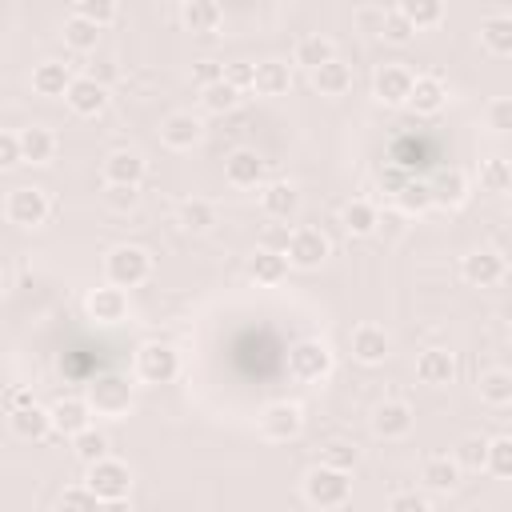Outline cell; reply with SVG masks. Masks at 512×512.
I'll return each instance as SVG.
<instances>
[{
	"mask_svg": "<svg viewBox=\"0 0 512 512\" xmlns=\"http://www.w3.org/2000/svg\"><path fill=\"white\" fill-rule=\"evenodd\" d=\"M84 400H88L92 416H108V420H120V416H128V412H132V404H136V392H132V384H128L124 376H116V372H104V376L88 380V392H84Z\"/></svg>",
	"mask_w": 512,
	"mask_h": 512,
	"instance_id": "1",
	"label": "cell"
},
{
	"mask_svg": "<svg viewBox=\"0 0 512 512\" xmlns=\"http://www.w3.org/2000/svg\"><path fill=\"white\" fill-rule=\"evenodd\" d=\"M152 276V256L140 244H116L104 256V280L116 288H136Z\"/></svg>",
	"mask_w": 512,
	"mask_h": 512,
	"instance_id": "2",
	"label": "cell"
},
{
	"mask_svg": "<svg viewBox=\"0 0 512 512\" xmlns=\"http://www.w3.org/2000/svg\"><path fill=\"white\" fill-rule=\"evenodd\" d=\"M348 496H352V472L316 464L304 476V500L316 508H340V504H348Z\"/></svg>",
	"mask_w": 512,
	"mask_h": 512,
	"instance_id": "3",
	"label": "cell"
},
{
	"mask_svg": "<svg viewBox=\"0 0 512 512\" xmlns=\"http://www.w3.org/2000/svg\"><path fill=\"white\" fill-rule=\"evenodd\" d=\"M288 372L300 380V384H316L332 372V348L316 336H304L288 348Z\"/></svg>",
	"mask_w": 512,
	"mask_h": 512,
	"instance_id": "4",
	"label": "cell"
},
{
	"mask_svg": "<svg viewBox=\"0 0 512 512\" xmlns=\"http://www.w3.org/2000/svg\"><path fill=\"white\" fill-rule=\"evenodd\" d=\"M136 380L144 384H172L180 376V352L172 344H160V340H148L136 348Z\"/></svg>",
	"mask_w": 512,
	"mask_h": 512,
	"instance_id": "5",
	"label": "cell"
},
{
	"mask_svg": "<svg viewBox=\"0 0 512 512\" xmlns=\"http://www.w3.org/2000/svg\"><path fill=\"white\" fill-rule=\"evenodd\" d=\"M48 212H52L48 192H44V188H32V184L12 188L8 200H4V216H8V224H16V228H40V224L48 220Z\"/></svg>",
	"mask_w": 512,
	"mask_h": 512,
	"instance_id": "6",
	"label": "cell"
},
{
	"mask_svg": "<svg viewBox=\"0 0 512 512\" xmlns=\"http://www.w3.org/2000/svg\"><path fill=\"white\" fill-rule=\"evenodd\" d=\"M304 432V408L296 400H272L260 412V436L272 444H288Z\"/></svg>",
	"mask_w": 512,
	"mask_h": 512,
	"instance_id": "7",
	"label": "cell"
},
{
	"mask_svg": "<svg viewBox=\"0 0 512 512\" xmlns=\"http://www.w3.org/2000/svg\"><path fill=\"white\" fill-rule=\"evenodd\" d=\"M328 252H332L328 236L320 228H308V224L304 228H292L288 240H284V256H288L292 268H320L328 260Z\"/></svg>",
	"mask_w": 512,
	"mask_h": 512,
	"instance_id": "8",
	"label": "cell"
},
{
	"mask_svg": "<svg viewBox=\"0 0 512 512\" xmlns=\"http://www.w3.org/2000/svg\"><path fill=\"white\" fill-rule=\"evenodd\" d=\"M100 500H128V488H132V468L116 456L100 460L88 468V480H84Z\"/></svg>",
	"mask_w": 512,
	"mask_h": 512,
	"instance_id": "9",
	"label": "cell"
},
{
	"mask_svg": "<svg viewBox=\"0 0 512 512\" xmlns=\"http://www.w3.org/2000/svg\"><path fill=\"white\" fill-rule=\"evenodd\" d=\"M412 84H416V76H412L404 64H380L376 76H372V96H376L380 104L396 108V104H408Z\"/></svg>",
	"mask_w": 512,
	"mask_h": 512,
	"instance_id": "10",
	"label": "cell"
},
{
	"mask_svg": "<svg viewBox=\"0 0 512 512\" xmlns=\"http://www.w3.org/2000/svg\"><path fill=\"white\" fill-rule=\"evenodd\" d=\"M84 312L96 320V324H120L128 316V292L116 288V284H100L84 296Z\"/></svg>",
	"mask_w": 512,
	"mask_h": 512,
	"instance_id": "11",
	"label": "cell"
},
{
	"mask_svg": "<svg viewBox=\"0 0 512 512\" xmlns=\"http://www.w3.org/2000/svg\"><path fill=\"white\" fill-rule=\"evenodd\" d=\"M412 424H416V416H412V408L404 400H380L372 408V432L380 440H404L412 432Z\"/></svg>",
	"mask_w": 512,
	"mask_h": 512,
	"instance_id": "12",
	"label": "cell"
},
{
	"mask_svg": "<svg viewBox=\"0 0 512 512\" xmlns=\"http://www.w3.org/2000/svg\"><path fill=\"white\" fill-rule=\"evenodd\" d=\"M460 276L468 284H476V288H492V284L504 280V256L492 252V248H476V252H468L460 260Z\"/></svg>",
	"mask_w": 512,
	"mask_h": 512,
	"instance_id": "13",
	"label": "cell"
},
{
	"mask_svg": "<svg viewBox=\"0 0 512 512\" xmlns=\"http://www.w3.org/2000/svg\"><path fill=\"white\" fill-rule=\"evenodd\" d=\"M200 136H204V124H200V116H192V112H168V116L160 120V140H164L168 148H176V152L196 148Z\"/></svg>",
	"mask_w": 512,
	"mask_h": 512,
	"instance_id": "14",
	"label": "cell"
},
{
	"mask_svg": "<svg viewBox=\"0 0 512 512\" xmlns=\"http://www.w3.org/2000/svg\"><path fill=\"white\" fill-rule=\"evenodd\" d=\"M144 156L136 148H116L104 156V184H128V188H140L144 180Z\"/></svg>",
	"mask_w": 512,
	"mask_h": 512,
	"instance_id": "15",
	"label": "cell"
},
{
	"mask_svg": "<svg viewBox=\"0 0 512 512\" xmlns=\"http://www.w3.org/2000/svg\"><path fill=\"white\" fill-rule=\"evenodd\" d=\"M388 352H392V336L380 328V324H360V328H352V356L360 360V364H384L388 360Z\"/></svg>",
	"mask_w": 512,
	"mask_h": 512,
	"instance_id": "16",
	"label": "cell"
},
{
	"mask_svg": "<svg viewBox=\"0 0 512 512\" xmlns=\"http://www.w3.org/2000/svg\"><path fill=\"white\" fill-rule=\"evenodd\" d=\"M48 412H52V424L60 436H80L84 428H92V408L84 396H60V400H52Z\"/></svg>",
	"mask_w": 512,
	"mask_h": 512,
	"instance_id": "17",
	"label": "cell"
},
{
	"mask_svg": "<svg viewBox=\"0 0 512 512\" xmlns=\"http://www.w3.org/2000/svg\"><path fill=\"white\" fill-rule=\"evenodd\" d=\"M224 180H228L232 188H256V184L264 180V156L252 152V148L228 152V160H224Z\"/></svg>",
	"mask_w": 512,
	"mask_h": 512,
	"instance_id": "18",
	"label": "cell"
},
{
	"mask_svg": "<svg viewBox=\"0 0 512 512\" xmlns=\"http://www.w3.org/2000/svg\"><path fill=\"white\" fill-rule=\"evenodd\" d=\"M452 376H456V356L448 348H424L416 356V380L420 384L444 388V384H452Z\"/></svg>",
	"mask_w": 512,
	"mask_h": 512,
	"instance_id": "19",
	"label": "cell"
},
{
	"mask_svg": "<svg viewBox=\"0 0 512 512\" xmlns=\"http://www.w3.org/2000/svg\"><path fill=\"white\" fill-rule=\"evenodd\" d=\"M64 100H68V108H72L76 116H100V112H104V104H108V88H104V84H96L92 76H76Z\"/></svg>",
	"mask_w": 512,
	"mask_h": 512,
	"instance_id": "20",
	"label": "cell"
},
{
	"mask_svg": "<svg viewBox=\"0 0 512 512\" xmlns=\"http://www.w3.org/2000/svg\"><path fill=\"white\" fill-rule=\"evenodd\" d=\"M72 68L64 64V60H40L36 68H32V88L40 92V96H68V88H72Z\"/></svg>",
	"mask_w": 512,
	"mask_h": 512,
	"instance_id": "21",
	"label": "cell"
},
{
	"mask_svg": "<svg viewBox=\"0 0 512 512\" xmlns=\"http://www.w3.org/2000/svg\"><path fill=\"white\" fill-rule=\"evenodd\" d=\"M408 104L420 112V116H436L444 104H448V84L440 80V76H432V72H424V76H416V84H412V96H408Z\"/></svg>",
	"mask_w": 512,
	"mask_h": 512,
	"instance_id": "22",
	"label": "cell"
},
{
	"mask_svg": "<svg viewBox=\"0 0 512 512\" xmlns=\"http://www.w3.org/2000/svg\"><path fill=\"white\" fill-rule=\"evenodd\" d=\"M428 188H432V204H436V208H456V204L468 200V176H464L460 168L436 172V176L428 180Z\"/></svg>",
	"mask_w": 512,
	"mask_h": 512,
	"instance_id": "23",
	"label": "cell"
},
{
	"mask_svg": "<svg viewBox=\"0 0 512 512\" xmlns=\"http://www.w3.org/2000/svg\"><path fill=\"white\" fill-rule=\"evenodd\" d=\"M260 204H264V212H268L272 220H288V216H296V208H300V188H296L292 180H272V184H264Z\"/></svg>",
	"mask_w": 512,
	"mask_h": 512,
	"instance_id": "24",
	"label": "cell"
},
{
	"mask_svg": "<svg viewBox=\"0 0 512 512\" xmlns=\"http://www.w3.org/2000/svg\"><path fill=\"white\" fill-rule=\"evenodd\" d=\"M8 428H12L20 440H44L48 432H56L52 412H48V408H40V404H28V408L12 412V416H8Z\"/></svg>",
	"mask_w": 512,
	"mask_h": 512,
	"instance_id": "25",
	"label": "cell"
},
{
	"mask_svg": "<svg viewBox=\"0 0 512 512\" xmlns=\"http://www.w3.org/2000/svg\"><path fill=\"white\" fill-rule=\"evenodd\" d=\"M292 60H296L300 68H308V76H312L316 68H324L328 60H336V48H332V40H328V36H320V32H308V36H300V40H296V48H292Z\"/></svg>",
	"mask_w": 512,
	"mask_h": 512,
	"instance_id": "26",
	"label": "cell"
},
{
	"mask_svg": "<svg viewBox=\"0 0 512 512\" xmlns=\"http://www.w3.org/2000/svg\"><path fill=\"white\" fill-rule=\"evenodd\" d=\"M224 20V8L216 0H184L180 4V24L188 32H216Z\"/></svg>",
	"mask_w": 512,
	"mask_h": 512,
	"instance_id": "27",
	"label": "cell"
},
{
	"mask_svg": "<svg viewBox=\"0 0 512 512\" xmlns=\"http://www.w3.org/2000/svg\"><path fill=\"white\" fill-rule=\"evenodd\" d=\"M248 276H252L256 284H280V280L288 276V256L276 252V248H256V252L248 256Z\"/></svg>",
	"mask_w": 512,
	"mask_h": 512,
	"instance_id": "28",
	"label": "cell"
},
{
	"mask_svg": "<svg viewBox=\"0 0 512 512\" xmlns=\"http://www.w3.org/2000/svg\"><path fill=\"white\" fill-rule=\"evenodd\" d=\"M480 44L492 56H512V16H504V12L484 16L480 20Z\"/></svg>",
	"mask_w": 512,
	"mask_h": 512,
	"instance_id": "29",
	"label": "cell"
},
{
	"mask_svg": "<svg viewBox=\"0 0 512 512\" xmlns=\"http://www.w3.org/2000/svg\"><path fill=\"white\" fill-rule=\"evenodd\" d=\"M312 88H316L320 96H344V92L352 88V68L336 56V60H328L324 68L312 72Z\"/></svg>",
	"mask_w": 512,
	"mask_h": 512,
	"instance_id": "30",
	"label": "cell"
},
{
	"mask_svg": "<svg viewBox=\"0 0 512 512\" xmlns=\"http://www.w3.org/2000/svg\"><path fill=\"white\" fill-rule=\"evenodd\" d=\"M20 148H24L28 164H48L56 156V136L44 124H28V128H20Z\"/></svg>",
	"mask_w": 512,
	"mask_h": 512,
	"instance_id": "31",
	"label": "cell"
},
{
	"mask_svg": "<svg viewBox=\"0 0 512 512\" xmlns=\"http://www.w3.org/2000/svg\"><path fill=\"white\" fill-rule=\"evenodd\" d=\"M420 480H424V488H432V492H452V488L460 484V464H456L452 456H432V460H424Z\"/></svg>",
	"mask_w": 512,
	"mask_h": 512,
	"instance_id": "32",
	"label": "cell"
},
{
	"mask_svg": "<svg viewBox=\"0 0 512 512\" xmlns=\"http://www.w3.org/2000/svg\"><path fill=\"white\" fill-rule=\"evenodd\" d=\"M340 224H344L352 236H372L376 224H380V208L368 204V200H348V204L340 208Z\"/></svg>",
	"mask_w": 512,
	"mask_h": 512,
	"instance_id": "33",
	"label": "cell"
},
{
	"mask_svg": "<svg viewBox=\"0 0 512 512\" xmlns=\"http://www.w3.org/2000/svg\"><path fill=\"white\" fill-rule=\"evenodd\" d=\"M476 392H480V400L492 404V408L512 404V372H508V368H488V372H480Z\"/></svg>",
	"mask_w": 512,
	"mask_h": 512,
	"instance_id": "34",
	"label": "cell"
},
{
	"mask_svg": "<svg viewBox=\"0 0 512 512\" xmlns=\"http://www.w3.org/2000/svg\"><path fill=\"white\" fill-rule=\"evenodd\" d=\"M292 84V68L284 60H260L256 64V92L260 96H284Z\"/></svg>",
	"mask_w": 512,
	"mask_h": 512,
	"instance_id": "35",
	"label": "cell"
},
{
	"mask_svg": "<svg viewBox=\"0 0 512 512\" xmlns=\"http://www.w3.org/2000/svg\"><path fill=\"white\" fill-rule=\"evenodd\" d=\"M60 36H64V44H68L72 52H92V48H96V40H100V28H96L92 20H84V16H76V12H68V16H64Z\"/></svg>",
	"mask_w": 512,
	"mask_h": 512,
	"instance_id": "36",
	"label": "cell"
},
{
	"mask_svg": "<svg viewBox=\"0 0 512 512\" xmlns=\"http://www.w3.org/2000/svg\"><path fill=\"white\" fill-rule=\"evenodd\" d=\"M72 456L80 460V464H100V460H108V436L100 432V428H84L80 436H72Z\"/></svg>",
	"mask_w": 512,
	"mask_h": 512,
	"instance_id": "37",
	"label": "cell"
},
{
	"mask_svg": "<svg viewBox=\"0 0 512 512\" xmlns=\"http://www.w3.org/2000/svg\"><path fill=\"white\" fill-rule=\"evenodd\" d=\"M176 220H180V228H184V232H208V228L216 224V208H212L208 200L192 196V200H184V204H180Z\"/></svg>",
	"mask_w": 512,
	"mask_h": 512,
	"instance_id": "38",
	"label": "cell"
},
{
	"mask_svg": "<svg viewBox=\"0 0 512 512\" xmlns=\"http://www.w3.org/2000/svg\"><path fill=\"white\" fill-rule=\"evenodd\" d=\"M404 16H408V24L420 32V28H436L440 20H444V4L440 0H404V4H396Z\"/></svg>",
	"mask_w": 512,
	"mask_h": 512,
	"instance_id": "39",
	"label": "cell"
},
{
	"mask_svg": "<svg viewBox=\"0 0 512 512\" xmlns=\"http://www.w3.org/2000/svg\"><path fill=\"white\" fill-rule=\"evenodd\" d=\"M240 96L244 92H236L228 80H220V84H208V88H200V104L208 108V112H216V116H224V112H232L236 104H240Z\"/></svg>",
	"mask_w": 512,
	"mask_h": 512,
	"instance_id": "40",
	"label": "cell"
},
{
	"mask_svg": "<svg viewBox=\"0 0 512 512\" xmlns=\"http://www.w3.org/2000/svg\"><path fill=\"white\" fill-rule=\"evenodd\" d=\"M396 208H400L404 216H420V212L436 208V204H432V188H428V180H416V176H412V184L396 196Z\"/></svg>",
	"mask_w": 512,
	"mask_h": 512,
	"instance_id": "41",
	"label": "cell"
},
{
	"mask_svg": "<svg viewBox=\"0 0 512 512\" xmlns=\"http://www.w3.org/2000/svg\"><path fill=\"white\" fill-rule=\"evenodd\" d=\"M104 500L88 488V484H76V488H64L60 500H56V512H100Z\"/></svg>",
	"mask_w": 512,
	"mask_h": 512,
	"instance_id": "42",
	"label": "cell"
},
{
	"mask_svg": "<svg viewBox=\"0 0 512 512\" xmlns=\"http://www.w3.org/2000/svg\"><path fill=\"white\" fill-rule=\"evenodd\" d=\"M320 464L328 468H340V472H352L360 464V448L352 440H328L324 452H320Z\"/></svg>",
	"mask_w": 512,
	"mask_h": 512,
	"instance_id": "43",
	"label": "cell"
},
{
	"mask_svg": "<svg viewBox=\"0 0 512 512\" xmlns=\"http://www.w3.org/2000/svg\"><path fill=\"white\" fill-rule=\"evenodd\" d=\"M496 480H512V436H496L488 440V464H484Z\"/></svg>",
	"mask_w": 512,
	"mask_h": 512,
	"instance_id": "44",
	"label": "cell"
},
{
	"mask_svg": "<svg viewBox=\"0 0 512 512\" xmlns=\"http://www.w3.org/2000/svg\"><path fill=\"white\" fill-rule=\"evenodd\" d=\"M452 460L460 464V468H484L488 464V440L484 436H464L460 444H456V452H452Z\"/></svg>",
	"mask_w": 512,
	"mask_h": 512,
	"instance_id": "45",
	"label": "cell"
},
{
	"mask_svg": "<svg viewBox=\"0 0 512 512\" xmlns=\"http://www.w3.org/2000/svg\"><path fill=\"white\" fill-rule=\"evenodd\" d=\"M480 184H484L488 192H512V168H508V160H500V156L484 160V168H480Z\"/></svg>",
	"mask_w": 512,
	"mask_h": 512,
	"instance_id": "46",
	"label": "cell"
},
{
	"mask_svg": "<svg viewBox=\"0 0 512 512\" xmlns=\"http://www.w3.org/2000/svg\"><path fill=\"white\" fill-rule=\"evenodd\" d=\"M376 184H380V188H384V192L396 200V196H400V192L412 184V172H408L404 164H396V160H392V164H384V168L376 172Z\"/></svg>",
	"mask_w": 512,
	"mask_h": 512,
	"instance_id": "47",
	"label": "cell"
},
{
	"mask_svg": "<svg viewBox=\"0 0 512 512\" xmlns=\"http://www.w3.org/2000/svg\"><path fill=\"white\" fill-rule=\"evenodd\" d=\"M76 16H84V20H92L96 28H104V24H112L116 20V4L112 0H76V8H72Z\"/></svg>",
	"mask_w": 512,
	"mask_h": 512,
	"instance_id": "48",
	"label": "cell"
},
{
	"mask_svg": "<svg viewBox=\"0 0 512 512\" xmlns=\"http://www.w3.org/2000/svg\"><path fill=\"white\" fill-rule=\"evenodd\" d=\"M412 32H416V28L408 24V16H404L400 8H388V16H384V32H380V36H384L388 44H408Z\"/></svg>",
	"mask_w": 512,
	"mask_h": 512,
	"instance_id": "49",
	"label": "cell"
},
{
	"mask_svg": "<svg viewBox=\"0 0 512 512\" xmlns=\"http://www.w3.org/2000/svg\"><path fill=\"white\" fill-rule=\"evenodd\" d=\"M140 200V188H128V184H104V204L112 212H132Z\"/></svg>",
	"mask_w": 512,
	"mask_h": 512,
	"instance_id": "50",
	"label": "cell"
},
{
	"mask_svg": "<svg viewBox=\"0 0 512 512\" xmlns=\"http://www.w3.org/2000/svg\"><path fill=\"white\" fill-rule=\"evenodd\" d=\"M384 512H432V504H428V496H424V492L404 488V492L388 496V508H384Z\"/></svg>",
	"mask_w": 512,
	"mask_h": 512,
	"instance_id": "51",
	"label": "cell"
},
{
	"mask_svg": "<svg viewBox=\"0 0 512 512\" xmlns=\"http://www.w3.org/2000/svg\"><path fill=\"white\" fill-rule=\"evenodd\" d=\"M224 80H228L236 92H248V88H256V64L232 60V64H224Z\"/></svg>",
	"mask_w": 512,
	"mask_h": 512,
	"instance_id": "52",
	"label": "cell"
},
{
	"mask_svg": "<svg viewBox=\"0 0 512 512\" xmlns=\"http://www.w3.org/2000/svg\"><path fill=\"white\" fill-rule=\"evenodd\" d=\"M484 120H488V128H496V132H512V96H496V100L488 104Z\"/></svg>",
	"mask_w": 512,
	"mask_h": 512,
	"instance_id": "53",
	"label": "cell"
},
{
	"mask_svg": "<svg viewBox=\"0 0 512 512\" xmlns=\"http://www.w3.org/2000/svg\"><path fill=\"white\" fill-rule=\"evenodd\" d=\"M20 160H24L20 132H0V168H16Z\"/></svg>",
	"mask_w": 512,
	"mask_h": 512,
	"instance_id": "54",
	"label": "cell"
},
{
	"mask_svg": "<svg viewBox=\"0 0 512 512\" xmlns=\"http://www.w3.org/2000/svg\"><path fill=\"white\" fill-rule=\"evenodd\" d=\"M192 76H196L200 88L220 84V80H224V64H216V60H200V64H192Z\"/></svg>",
	"mask_w": 512,
	"mask_h": 512,
	"instance_id": "55",
	"label": "cell"
},
{
	"mask_svg": "<svg viewBox=\"0 0 512 512\" xmlns=\"http://www.w3.org/2000/svg\"><path fill=\"white\" fill-rule=\"evenodd\" d=\"M28 404H36V400H32V392H28L24 384H8V388H4V408H8V416L20 412V408H28Z\"/></svg>",
	"mask_w": 512,
	"mask_h": 512,
	"instance_id": "56",
	"label": "cell"
},
{
	"mask_svg": "<svg viewBox=\"0 0 512 512\" xmlns=\"http://www.w3.org/2000/svg\"><path fill=\"white\" fill-rule=\"evenodd\" d=\"M384 16H388V8H360V12H356V24H360L364 32H376V36H380V32H384Z\"/></svg>",
	"mask_w": 512,
	"mask_h": 512,
	"instance_id": "57",
	"label": "cell"
},
{
	"mask_svg": "<svg viewBox=\"0 0 512 512\" xmlns=\"http://www.w3.org/2000/svg\"><path fill=\"white\" fill-rule=\"evenodd\" d=\"M84 76H92L96 84H104V88H108V80L116 76V64H112V60H96V64H92V68H88Z\"/></svg>",
	"mask_w": 512,
	"mask_h": 512,
	"instance_id": "58",
	"label": "cell"
},
{
	"mask_svg": "<svg viewBox=\"0 0 512 512\" xmlns=\"http://www.w3.org/2000/svg\"><path fill=\"white\" fill-rule=\"evenodd\" d=\"M400 220H404V212H400V208H388V212H380V224H376V232H388V236H396V232H400Z\"/></svg>",
	"mask_w": 512,
	"mask_h": 512,
	"instance_id": "59",
	"label": "cell"
},
{
	"mask_svg": "<svg viewBox=\"0 0 512 512\" xmlns=\"http://www.w3.org/2000/svg\"><path fill=\"white\" fill-rule=\"evenodd\" d=\"M100 512H128V500H104Z\"/></svg>",
	"mask_w": 512,
	"mask_h": 512,
	"instance_id": "60",
	"label": "cell"
},
{
	"mask_svg": "<svg viewBox=\"0 0 512 512\" xmlns=\"http://www.w3.org/2000/svg\"><path fill=\"white\" fill-rule=\"evenodd\" d=\"M508 212H512V192H508Z\"/></svg>",
	"mask_w": 512,
	"mask_h": 512,
	"instance_id": "61",
	"label": "cell"
},
{
	"mask_svg": "<svg viewBox=\"0 0 512 512\" xmlns=\"http://www.w3.org/2000/svg\"><path fill=\"white\" fill-rule=\"evenodd\" d=\"M508 168H512V156H508Z\"/></svg>",
	"mask_w": 512,
	"mask_h": 512,
	"instance_id": "62",
	"label": "cell"
}]
</instances>
